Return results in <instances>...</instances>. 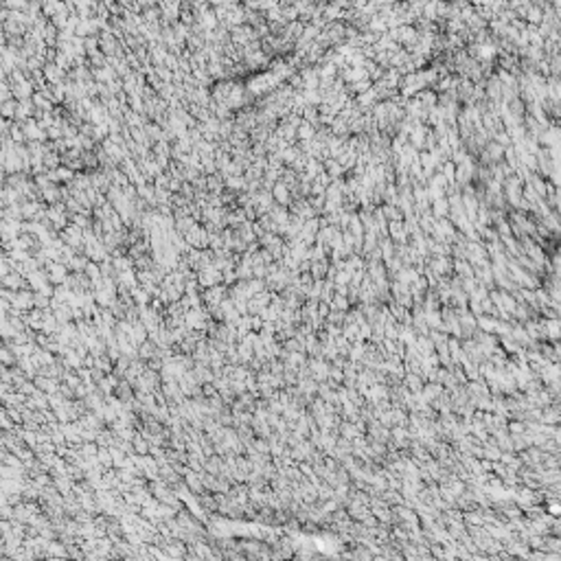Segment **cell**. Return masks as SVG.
Here are the masks:
<instances>
[{
	"instance_id": "6da1fadb",
	"label": "cell",
	"mask_w": 561,
	"mask_h": 561,
	"mask_svg": "<svg viewBox=\"0 0 561 561\" xmlns=\"http://www.w3.org/2000/svg\"><path fill=\"white\" fill-rule=\"evenodd\" d=\"M0 280H2V287L9 289V291H18L20 287H24V283H22V277H20L18 272H9L7 277H2Z\"/></svg>"
},
{
	"instance_id": "7a4b0ae2",
	"label": "cell",
	"mask_w": 561,
	"mask_h": 561,
	"mask_svg": "<svg viewBox=\"0 0 561 561\" xmlns=\"http://www.w3.org/2000/svg\"><path fill=\"white\" fill-rule=\"evenodd\" d=\"M15 112H18V101L15 99H9V101L0 103V119H4V121L15 119Z\"/></svg>"
}]
</instances>
